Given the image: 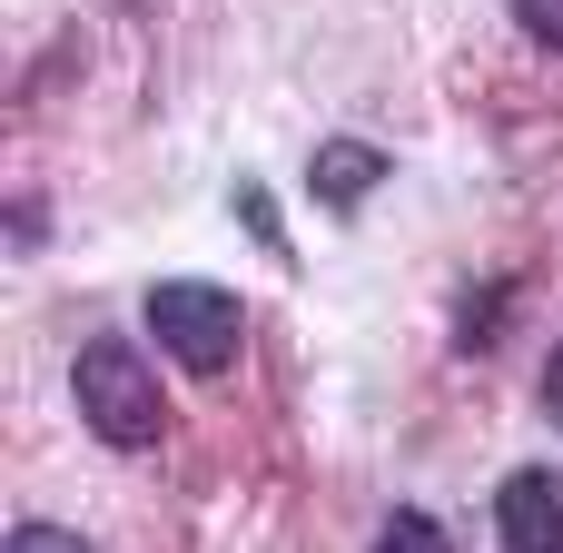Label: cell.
<instances>
[{
    "label": "cell",
    "mask_w": 563,
    "mask_h": 553,
    "mask_svg": "<svg viewBox=\"0 0 563 553\" xmlns=\"http://www.w3.org/2000/svg\"><path fill=\"white\" fill-rule=\"evenodd\" d=\"M79 416H89V435H99V445H119V455H148V445L168 435L158 366H148L129 336H89V346H79Z\"/></svg>",
    "instance_id": "cell-1"
},
{
    "label": "cell",
    "mask_w": 563,
    "mask_h": 553,
    "mask_svg": "<svg viewBox=\"0 0 563 553\" xmlns=\"http://www.w3.org/2000/svg\"><path fill=\"white\" fill-rule=\"evenodd\" d=\"M148 336L168 346V366H188V376H228V366H238V336H247L238 287L158 277V287H148Z\"/></svg>",
    "instance_id": "cell-2"
},
{
    "label": "cell",
    "mask_w": 563,
    "mask_h": 553,
    "mask_svg": "<svg viewBox=\"0 0 563 553\" xmlns=\"http://www.w3.org/2000/svg\"><path fill=\"white\" fill-rule=\"evenodd\" d=\"M544 406H554V425H563V346H554V376H544Z\"/></svg>",
    "instance_id": "cell-9"
},
{
    "label": "cell",
    "mask_w": 563,
    "mask_h": 553,
    "mask_svg": "<svg viewBox=\"0 0 563 553\" xmlns=\"http://www.w3.org/2000/svg\"><path fill=\"white\" fill-rule=\"evenodd\" d=\"M376 553H445V524L406 505V515H386V534H376Z\"/></svg>",
    "instance_id": "cell-5"
},
{
    "label": "cell",
    "mask_w": 563,
    "mask_h": 553,
    "mask_svg": "<svg viewBox=\"0 0 563 553\" xmlns=\"http://www.w3.org/2000/svg\"><path fill=\"white\" fill-rule=\"evenodd\" d=\"M307 188H317V208H356L366 188H386V148H366V139H317Z\"/></svg>",
    "instance_id": "cell-4"
},
{
    "label": "cell",
    "mask_w": 563,
    "mask_h": 553,
    "mask_svg": "<svg viewBox=\"0 0 563 553\" xmlns=\"http://www.w3.org/2000/svg\"><path fill=\"white\" fill-rule=\"evenodd\" d=\"M515 20H525L534 49H563V0H515Z\"/></svg>",
    "instance_id": "cell-6"
},
{
    "label": "cell",
    "mask_w": 563,
    "mask_h": 553,
    "mask_svg": "<svg viewBox=\"0 0 563 553\" xmlns=\"http://www.w3.org/2000/svg\"><path fill=\"white\" fill-rule=\"evenodd\" d=\"M238 208H247V228H257V237L287 257V237H277V208H267V188H257V178H238Z\"/></svg>",
    "instance_id": "cell-8"
},
{
    "label": "cell",
    "mask_w": 563,
    "mask_h": 553,
    "mask_svg": "<svg viewBox=\"0 0 563 553\" xmlns=\"http://www.w3.org/2000/svg\"><path fill=\"white\" fill-rule=\"evenodd\" d=\"M10 553H89V544H79L69 524H20V534H10Z\"/></svg>",
    "instance_id": "cell-7"
},
{
    "label": "cell",
    "mask_w": 563,
    "mask_h": 553,
    "mask_svg": "<svg viewBox=\"0 0 563 553\" xmlns=\"http://www.w3.org/2000/svg\"><path fill=\"white\" fill-rule=\"evenodd\" d=\"M495 534H505V553H563V485L544 475V465L505 475V495H495Z\"/></svg>",
    "instance_id": "cell-3"
}]
</instances>
